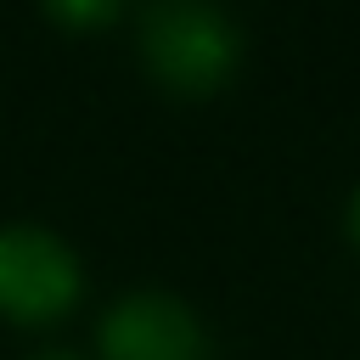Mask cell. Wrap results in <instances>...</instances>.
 <instances>
[{
	"instance_id": "2",
	"label": "cell",
	"mask_w": 360,
	"mask_h": 360,
	"mask_svg": "<svg viewBox=\"0 0 360 360\" xmlns=\"http://www.w3.org/2000/svg\"><path fill=\"white\" fill-rule=\"evenodd\" d=\"M79 292V259L45 225H0V309L45 321Z\"/></svg>"
},
{
	"instance_id": "1",
	"label": "cell",
	"mask_w": 360,
	"mask_h": 360,
	"mask_svg": "<svg viewBox=\"0 0 360 360\" xmlns=\"http://www.w3.org/2000/svg\"><path fill=\"white\" fill-rule=\"evenodd\" d=\"M236 22L214 0H146L141 51L169 90H214L236 68Z\"/></svg>"
},
{
	"instance_id": "4",
	"label": "cell",
	"mask_w": 360,
	"mask_h": 360,
	"mask_svg": "<svg viewBox=\"0 0 360 360\" xmlns=\"http://www.w3.org/2000/svg\"><path fill=\"white\" fill-rule=\"evenodd\" d=\"M62 22H101V17H112V6L118 0H45Z\"/></svg>"
},
{
	"instance_id": "6",
	"label": "cell",
	"mask_w": 360,
	"mask_h": 360,
	"mask_svg": "<svg viewBox=\"0 0 360 360\" xmlns=\"http://www.w3.org/2000/svg\"><path fill=\"white\" fill-rule=\"evenodd\" d=\"M34 360H73L68 349H45V354H34Z\"/></svg>"
},
{
	"instance_id": "5",
	"label": "cell",
	"mask_w": 360,
	"mask_h": 360,
	"mask_svg": "<svg viewBox=\"0 0 360 360\" xmlns=\"http://www.w3.org/2000/svg\"><path fill=\"white\" fill-rule=\"evenodd\" d=\"M349 231L360 236V191H354V202H349Z\"/></svg>"
},
{
	"instance_id": "3",
	"label": "cell",
	"mask_w": 360,
	"mask_h": 360,
	"mask_svg": "<svg viewBox=\"0 0 360 360\" xmlns=\"http://www.w3.org/2000/svg\"><path fill=\"white\" fill-rule=\"evenodd\" d=\"M101 354L107 360H208V338L174 292L141 287L101 315Z\"/></svg>"
}]
</instances>
